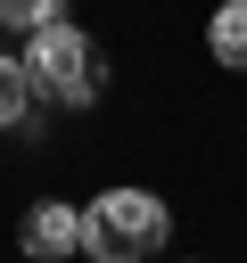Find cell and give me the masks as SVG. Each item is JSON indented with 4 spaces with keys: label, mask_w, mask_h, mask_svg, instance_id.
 <instances>
[{
    "label": "cell",
    "mask_w": 247,
    "mask_h": 263,
    "mask_svg": "<svg viewBox=\"0 0 247 263\" xmlns=\"http://www.w3.org/2000/svg\"><path fill=\"white\" fill-rule=\"evenodd\" d=\"M33 115V74H25V58H0V132H16Z\"/></svg>",
    "instance_id": "cell-5"
},
{
    "label": "cell",
    "mask_w": 247,
    "mask_h": 263,
    "mask_svg": "<svg viewBox=\"0 0 247 263\" xmlns=\"http://www.w3.org/2000/svg\"><path fill=\"white\" fill-rule=\"evenodd\" d=\"M25 74H33V99H49V107H91V99L107 90V58H99V41L74 33L66 16L41 25V33H25Z\"/></svg>",
    "instance_id": "cell-1"
},
{
    "label": "cell",
    "mask_w": 247,
    "mask_h": 263,
    "mask_svg": "<svg viewBox=\"0 0 247 263\" xmlns=\"http://www.w3.org/2000/svg\"><path fill=\"white\" fill-rule=\"evenodd\" d=\"M206 49H214V66L247 74V0H222V8H214V25H206Z\"/></svg>",
    "instance_id": "cell-4"
},
{
    "label": "cell",
    "mask_w": 247,
    "mask_h": 263,
    "mask_svg": "<svg viewBox=\"0 0 247 263\" xmlns=\"http://www.w3.org/2000/svg\"><path fill=\"white\" fill-rule=\"evenodd\" d=\"M16 247H25L33 263H58V255H74V247H82V214H74V205H58V197H41V205L16 222Z\"/></svg>",
    "instance_id": "cell-3"
},
{
    "label": "cell",
    "mask_w": 247,
    "mask_h": 263,
    "mask_svg": "<svg viewBox=\"0 0 247 263\" xmlns=\"http://www.w3.org/2000/svg\"><path fill=\"white\" fill-rule=\"evenodd\" d=\"M0 25H16V33H41V25H58V0H0Z\"/></svg>",
    "instance_id": "cell-6"
},
{
    "label": "cell",
    "mask_w": 247,
    "mask_h": 263,
    "mask_svg": "<svg viewBox=\"0 0 247 263\" xmlns=\"http://www.w3.org/2000/svg\"><path fill=\"white\" fill-rule=\"evenodd\" d=\"M165 230H173L165 197H148V189H107L82 205V255L91 263H148L165 247Z\"/></svg>",
    "instance_id": "cell-2"
}]
</instances>
